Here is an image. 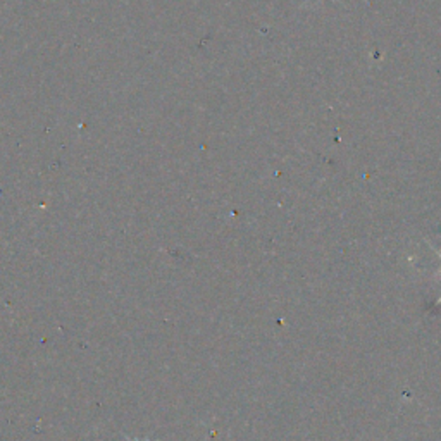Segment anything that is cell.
<instances>
[{
  "label": "cell",
  "instance_id": "cell-1",
  "mask_svg": "<svg viewBox=\"0 0 441 441\" xmlns=\"http://www.w3.org/2000/svg\"><path fill=\"white\" fill-rule=\"evenodd\" d=\"M133 441H138V440H133Z\"/></svg>",
  "mask_w": 441,
  "mask_h": 441
}]
</instances>
